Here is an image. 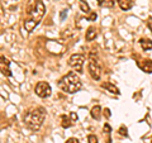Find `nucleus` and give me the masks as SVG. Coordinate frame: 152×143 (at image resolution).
<instances>
[{"label": "nucleus", "instance_id": "nucleus-24", "mask_svg": "<svg viewBox=\"0 0 152 143\" xmlns=\"http://www.w3.org/2000/svg\"><path fill=\"white\" fill-rule=\"evenodd\" d=\"M66 143H80V142H79L77 138H68L66 141Z\"/></svg>", "mask_w": 152, "mask_h": 143}, {"label": "nucleus", "instance_id": "nucleus-6", "mask_svg": "<svg viewBox=\"0 0 152 143\" xmlns=\"http://www.w3.org/2000/svg\"><path fill=\"white\" fill-rule=\"evenodd\" d=\"M88 70H89V74L93 77V80L98 81L102 77V67H100V64L95 58H91L89 61V65H88Z\"/></svg>", "mask_w": 152, "mask_h": 143}, {"label": "nucleus", "instance_id": "nucleus-11", "mask_svg": "<svg viewBox=\"0 0 152 143\" xmlns=\"http://www.w3.org/2000/svg\"><path fill=\"white\" fill-rule=\"evenodd\" d=\"M118 5L122 10H129L133 8V0H118Z\"/></svg>", "mask_w": 152, "mask_h": 143}, {"label": "nucleus", "instance_id": "nucleus-10", "mask_svg": "<svg viewBox=\"0 0 152 143\" xmlns=\"http://www.w3.org/2000/svg\"><path fill=\"white\" fill-rule=\"evenodd\" d=\"M102 86H103L104 89L108 90L109 93H112V94H115V95H119V94H120L119 89L117 88V86L114 85V84H112V82H103Z\"/></svg>", "mask_w": 152, "mask_h": 143}, {"label": "nucleus", "instance_id": "nucleus-13", "mask_svg": "<svg viewBox=\"0 0 152 143\" xmlns=\"http://www.w3.org/2000/svg\"><path fill=\"white\" fill-rule=\"evenodd\" d=\"M140 44H141V47H142L143 51L152 50V41L148 39V38H141V39H140Z\"/></svg>", "mask_w": 152, "mask_h": 143}, {"label": "nucleus", "instance_id": "nucleus-14", "mask_svg": "<svg viewBox=\"0 0 152 143\" xmlns=\"http://www.w3.org/2000/svg\"><path fill=\"white\" fill-rule=\"evenodd\" d=\"M72 123L74 122L71 120V118H70V115H61V127L62 128H70L71 125H72Z\"/></svg>", "mask_w": 152, "mask_h": 143}, {"label": "nucleus", "instance_id": "nucleus-5", "mask_svg": "<svg viewBox=\"0 0 152 143\" xmlns=\"http://www.w3.org/2000/svg\"><path fill=\"white\" fill-rule=\"evenodd\" d=\"M36 95L39 96L41 99H46V97H50L51 94H52V89H51V85L46 81H39L36 85Z\"/></svg>", "mask_w": 152, "mask_h": 143}, {"label": "nucleus", "instance_id": "nucleus-16", "mask_svg": "<svg viewBox=\"0 0 152 143\" xmlns=\"http://www.w3.org/2000/svg\"><path fill=\"white\" fill-rule=\"evenodd\" d=\"M79 5H80V9H81L82 13H86V14L90 13V6L88 5L86 1H84V0H79Z\"/></svg>", "mask_w": 152, "mask_h": 143}, {"label": "nucleus", "instance_id": "nucleus-26", "mask_svg": "<svg viewBox=\"0 0 152 143\" xmlns=\"http://www.w3.org/2000/svg\"><path fill=\"white\" fill-rule=\"evenodd\" d=\"M15 1H17V0H15Z\"/></svg>", "mask_w": 152, "mask_h": 143}, {"label": "nucleus", "instance_id": "nucleus-21", "mask_svg": "<svg viewBox=\"0 0 152 143\" xmlns=\"http://www.w3.org/2000/svg\"><path fill=\"white\" fill-rule=\"evenodd\" d=\"M66 15H67V10H66V9L61 10V13H60V18H61V20H64L65 18H66Z\"/></svg>", "mask_w": 152, "mask_h": 143}, {"label": "nucleus", "instance_id": "nucleus-17", "mask_svg": "<svg viewBox=\"0 0 152 143\" xmlns=\"http://www.w3.org/2000/svg\"><path fill=\"white\" fill-rule=\"evenodd\" d=\"M118 133L120 135H123V137H127L128 135V131H127V128H126V125H122V127L118 129Z\"/></svg>", "mask_w": 152, "mask_h": 143}, {"label": "nucleus", "instance_id": "nucleus-23", "mask_svg": "<svg viewBox=\"0 0 152 143\" xmlns=\"http://www.w3.org/2000/svg\"><path fill=\"white\" fill-rule=\"evenodd\" d=\"M147 27H148V29H150L151 33H152V17H150V18L147 19Z\"/></svg>", "mask_w": 152, "mask_h": 143}, {"label": "nucleus", "instance_id": "nucleus-22", "mask_svg": "<svg viewBox=\"0 0 152 143\" xmlns=\"http://www.w3.org/2000/svg\"><path fill=\"white\" fill-rule=\"evenodd\" d=\"M70 118H71V120H72V122H76V120L79 119L77 114H76V113H74V111H71V113H70Z\"/></svg>", "mask_w": 152, "mask_h": 143}, {"label": "nucleus", "instance_id": "nucleus-7", "mask_svg": "<svg viewBox=\"0 0 152 143\" xmlns=\"http://www.w3.org/2000/svg\"><path fill=\"white\" fill-rule=\"evenodd\" d=\"M9 67H10V61L5 56H0V71H1V74L6 76V77H10V76L13 75Z\"/></svg>", "mask_w": 152, "mask_h": 143}, {"label": "nucleus", "instance_id": "nucleus-3", "mask_svg": "<svg viewBox=\"0 0 152 143\" xmlns=\"http://www.w3.org/2000/svg\"><path fill=\"white\" fill-rule=\"evenodd\" d=\"M58 86H60L62 91L75 94L81 89V80L75 72H68L58 81Z\"/></svg>", "mask_w": 152, "mask_h": 143}, {"label": "nucleus", "instance_id": "nucleus-4", "mask_svg": "<svg viewBox=\"0 0 152 143\" xmlns=\"http://www.w3.org/2000/svg\"><path fill=\"white\" fill-rule=\"evenodd\" d=\"M85 56L80 53H74L71 55V57L68 58V65L71 68H74L76 72H82V67L85 64Z\"/></svg>", "mask_w": 152, "mask_h": 143}, {"label": "nucleus", "instance_id": "nucleus-9", "mask_svg": "<svg viewBox=\"0 0 152 143\" xmlns=\"http://www.w3.org/2000/svg\"><path fill=\"white\" fill-rule=\"evenodd\" d=\"M96 37H98V29H96V28H94V27L88 28V30H86V34H85L86 41H88V42H91V41H94Z\"/></svg>", "mask_w": 152, "mask_h": 143}, {"label": "nucleus", "instance_id": "nucleus-15", "mask_svg": "<svg viewBox=\"0 0 152 143\" xmlns=\"http://www.w3.org/2000/svg\"><path fill=\"white\" fill-rule=\"evenodd\" d=\"M118 0H99V5L103 8H113Z\"/></svg>", "mask_w": 152, "mask_h": 143}, {"label": "nucleus", "instance_id": "nucleus-8", "mask_svg": "<svg viewBox=\"0 0 152 143\" xmlns=\"http://www.w3.org/2000/svg\"><path fill=\"white\" fill-rule=\"evenodd\" d=\"M138 66H140L143 72H146V74H152V60H143L142 62L138 64Z\"/></svg>", "mask_w": 152, "mask_h": 143}, {"label": "nucleus", "instance_id": "nucleus-25", "mask_svg": "<svg viewBox=\"0 0 152 143\" xmlns=\"http://www.w3.org/2000/svg\"><path fill=\"white\" fill-rule=\"evenodd\" d=\"M104 132H106V133H110V132H112V128H110L109 124H105L104 125Z\"/></svg>", "mask_w": 152, "mask_h": 143}, {"label": "nucleus", "instance_id": "nucleus-1", "mask_svg": "<svg viewBox=\"0 0 152 143\" xmlns=\"http://www.w3.org/2000/svg\"><path fill=\"white\" fill-rule=\"evenodd\" d=\"M44 13H46V6L42 0H29L26 8L27 18L23 23L27 32H33L34 28L41 23Z\"/></svg>", "mask_w": 152, "mask_h": 143}, {"label": "nucleus", "instance_id": "nucleus-12", "mask_svg": "<svg viewBox=\"0 0 152 143\" xmlns=\"http://www.w3.org/2000/svg\"><path fill=\"white\" fill-rule=\"evenodd\" d=\"M90 115H91L93 119L99 120V119H100V117H102V108H100L99 105L93 106V108H91V110H90Z\"/></svg>", "mask_w": 152, "mask_h": 143}, {"label": "nucleus", "instance_id": "nucleus-18", "mask_svg": "<svg viewBox=\"0 0 152 143\" xmlns=\"http://www.w3.org/2000/svg\"><path fill=\"white\" fill-rule=\"evenodd\" d=\"M96 13L95 12H90L88 14V20H90V22H94V20H96Z\"/></svg>", "mask_w": 152, "mask_h": 143}, {"label": "nucleus", "instance_id": "nucleus-2", "mask_svg": "<svg viewBox=\"0 0 152 143\" xmlns=\"http://www.w3.org/2000/svg\"><path fill=\"white\" fill-rule=\"evenodd\" d=\"M44 119H46V109L42 106H36L27 110L23 117L24 125L32 132L39 131L43 125Z\"/></svg>", "mask_w": 152, "mask_h": 143}, {"label": "nucleus", "instance_id": "nucleus-20", "mask_svg": "<svg viewBox=\"0 0 152 143\" xmlns=\"http://www.w3.org/2000/svg\"><path fill=\"white\" fill-rule=\"evenodd\" d=\"M104 117L106 118V119H109V118L112 117V113H110V109H108V108H105V109H104Z\"/></svg>", "mask_w": 152, "mask_h": 143}, {"label": "nucleus", "instance_id": "nucleus-19", "mask_svg": "<svg viewBox=\"0 0 152 143\" xmlns=\"http://www.w3.org/2000/svg\"><path fill=\"white\" fill-rule=\"evenodd\" d=\"M88 142L89 143H99V141H98V138H96V135H94V134H90L88 137Z\"/></svg>", "mask_w": 152, "mask_h": 143}]
</instances>
